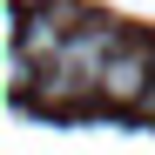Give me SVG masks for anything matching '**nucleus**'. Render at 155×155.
<instances>
[{
	"mask_svg": "<svg viewBox=\"0 0 155 155\" xmlns=\"http://www.w3.org/2000/svg\"><path fill=\"white\" fill-rule=\"evenodd\" d=\"M121 47H128V41L108 27V20H81V27L68 34V54H61V68H68V74H81V81H101V68H108Z\"/></svg>",
	"mask_w": 155,
	"mask_h": 155,
	"instance_id": "nucleus-2",
	"label": "nucleus"
},
{
	"mask_svg": "<svg viewBox=\"0 0 155 155\" xmlns=\"http://www.w3.org/2000/svg\"><path fill=\"white\" fill-rule=\"evenodd\" d=\"M148 108H155V94H148Z\"/></svg>",
	"mask_w": 155,
	"mask_h": 155,
	"instance_id": "nucleus-4",
	"label": "nucleus"
},
{
	"mask_svg": "<svg viewBox=\"0 0 155 155\" xmlns=\"http://www.w3.org/2000/svg\"><path fill=\"white\" fill-rule=\"evenodd\" d=\"M88 94H94V81H81V74H68V68H47L34 101L41 108H74V101H88Z\"/></svg>",
	"mask_w": 155,
	"mask_h": 155,
	"instance_id": "nucleus-3",
	"label": "nucleus"
},
{
	"mask_svg": "<svg viewBox=\"0 0 155 155\" xmlns=\"http://www.w3.org/2000/svg\"><path fill=\"white\" fill-rule=\"evenodd\" d=\"M94 94L108 101V108H148V94H155V54H148L142 41H128L121 54L101 68Z\"/></svg>",
	"mask_w": 155,
	"mask_h": 155,
	"instance_id": "nucleus-1",
	"label": "nucleus"
}]
</instances>
